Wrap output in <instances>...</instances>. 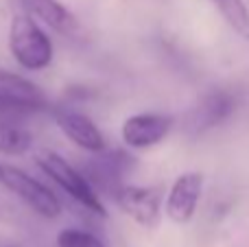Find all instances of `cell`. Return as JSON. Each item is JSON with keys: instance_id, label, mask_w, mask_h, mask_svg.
Wrapping results in <instances>:
<instances>
[{"instance_id": "13", "label": "cell", "mask_w": 249, "mask_h": 247, "mask_svg": "<svg viewBox=\"0 0 249 247\" xmlns=\"http://www.w3.org/2000/svg\"><path fill=\"white\" fill-rule=\"evenodd\" d=\"M212 4L221 13L225 24L241 39L249 42V7L245 4V0H212Z\"/></svg>"}, {"instance_id": "12", "label": "cell", "mask_w": 249, "mask_h": 247, "mask_svg": "<svg viewBox=\"0 0 249 247\" xmlns=\"http://www.w3.org/2000/svg\"><path fill=\"white\" fill-rule=\"evenodd\" d=\"M33 142L31 129L18 125L13 118H0V156L22 158L33 149Z\"/></svg>"}, {"instance_id": "3", "label": "cell", "mask_w": 249, "mask_h": 247, "mask_svg": "<svg viewBox=\"0 0 249 247\" xmlns=\"http://www.w3.org/2000/svg\"><path fill=\"white\" fill-rule=\"evenodd\" d=\"M0 186H4L26 208H31L37 217L46 221H55L64 214V204L55 195V191L16 164L0 162Z\"/></svg>"}, {"instance_id": "6", "label": "cell", "mask_w": 249, "mask_h": 247, "mask_svg": "<svg viewBox=\"0 0 249 247\" xmlns=\"http://www.w3.org/2000/svg\"><path fill=\"white\" fill-rule=\"evenodd\" d=\"M206 177L199 171H184L173 179L166 197H164V214L175 226H188L197 214L201 204Z\"/></svg>"}, {"instance_id": "1", "label": "cell", "mask_w": 249, "mask_h": 247, "mask_svg": "<svg viewBox=\"0 0 249 247\" xmlns=\"http://www.w3.org/2000/svg\"><path fill=\"white\" fill-rule=\"evenodd\" d=\"M7 46L13 61L26 72H42L55 59V44L51 35L31 13H13L7 31Z\"/></svg>"}, {"instance_id": "4", "label": "cell", "mask_w": 249, "mask_h": 247, "mask_svg": "<svg viewBox=\"0 0 249 247\" xmlns=\"http://www.w3.org/2000/svg\"><path fill=\"white\" fill-rule=\"evenodd\" d=\"M116 206L144 230H153L160 226L164 212V197L158 186H138L124 182L112 195Z\"/></svg>"}, {"instance_id": "16", "label": "cell", "mask_w": 249, "mask_h": 247, "mask_svg": "<svg viewBox=\"0 0 249 247\" xmlns=\"http://www.w3.org/2000/svg\"><path fill=\"white\" fill-rule=\"evenodd\" d=\"M2 247H24V245H16V243H9V245H2Z\"/></svg>"}, {"instance_id": "7", "label": "cell", "mask_w": 249, "mask_h": 247, "mask_svg": "<svg viewBox=\"0 0 249 247\" xmlns=\"http://www.w3.org/2000/svg\"><path fill=\"white\" fill-rule=\"evenodd\" d=\"M171 114L164 112H138L131 114L121 125V140L131 151H146L162 144L173 131Z\"/></svg>"}, {"instance_id": "15", "label": "cell", "mask_w": 249, "mask_h": 247, "mask_svg": "<svg viewBox=\"0 0 249 247\" xmlns=\"http://www.w3.org/2000/svg\"><path fill=\"white\" fill-rule=\"evenodd\" d=\"M0 118H13V121H18V118H22V116L16 112H11V109H7L4 105H0Z\"/></svg>"}, {"instance_id": "2", "label": "cell", "mask_w": 249, "mask_h": 247, "mask_svg": "<svg viewBox=\"0 0 249 247\" xmlns=\"http://www.w3.org/2000/svg\"><path fill=\"white\" fill-rule=\"evenodd\" d=\"M35 164L59 191H64L86 212L103 219L107 217V208H105L103 197L99 195V191L92 186V182L86 177V173L81 169H77L74 164H70L61 153L51 151V149H42V151L35 153Z\"/></svg>"}, {"instance_id": "11", "label": "cell", "mask_w": 249, "mask_h": 247, "mask_svg": "<svg viewBox=\"0 0 249 247\" xmlns=\"http://www.w3.org/2000/svg\"><path fill=\"white\" fill-rule=\"evenodd\" d=\"M22 11L31 13L44 26H51L53 31L61 35H72L79 31V20L68 7L59 0H20Z\"/></svg>"}, {"instance_id": "10", "label": "cell", "mask_w": 249, "mask_h": 247, "mask_svg": "<svg viewBox=\"0 0 249 247\" xmlns=\"http://www.w3.org/2000/svg\"><path fill=\"white\" fill-rule=\"evenodd\" d=\"M236 112V99L228 90H212L190 112V127L195 131H206L219 127Z\"/></svg>"}, {"instance_id": "5", "label": "cell", "mask_w": 249, "mask_h": 247, "mask_svg": "<svg viewBox=\"0 0 249 247\" xmlns=\"http://www.w3.org/2000/svg\"><path fill=\"white\" fill-rule=\"evenodd\" d=\"M0 105H4L7 109L20 114V116L53 109L46 92L37 83H33L24 74L4 68H0Z\"/></svg>"}, {"instance_id": "8", "label": "cell", "mask_w": 249, "mask_h": 247, "mask_svg": "<svg viewBox=\"0 0 249 247\" xmlns=\"http://www.w3.org/2000/svg\"><path fill=\"white\" fill-rule=\"evenodd\" d=\"M133 166H136L133 156L118 151V149H105L101 153H94V158L86 162L81 171L92 182V186L99 191L101 197H112L124 184V177L131 173Z\"/></svg>"}, {"instance_id": "9", "label": "cell", "mask_w": 249, "mask_h": 247, "mask_svg": "<svg viewBox=\"0 0 249 247\" xmlns=\"http://www.w3.org/2000/svg\"><path fill=\"white\" fill-rule=\"evenodd\" d=\"M53 118L55 125L74 147L83 149L86 153H101L107 149V140H105L103 131L99 129L94 121L88 114L79 112V109L70 107H53Z\"/></svg>"}, {"instance_id": "14", "label": "cell", "mask_w": 249, "mask_h": 247, "mask_svg": "<svg viewBox=\"0 0 249 247\" xmlns=\"http://www.w3.org/2000/svg\"><path fill=\"white\" fill-rule=\"evenodd\" d=\"M55 247H107L94 232L81 228H64L55 239Z\"/></svg>"}]
</instances>
